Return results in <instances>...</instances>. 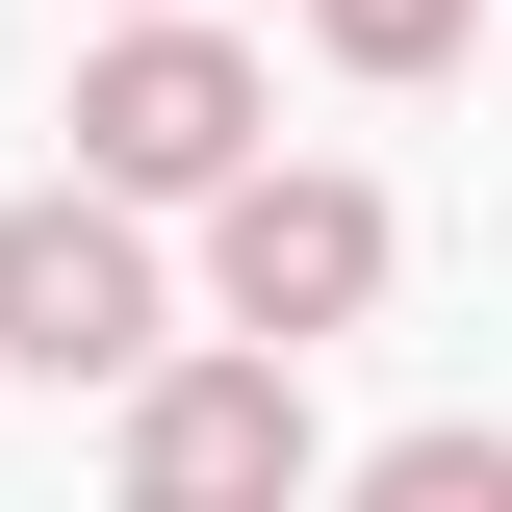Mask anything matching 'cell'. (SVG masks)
I'll return each mask as SVG.
<instances>
[{
  "label": "cell",
  "mask_w": 512,
  "mask_h": 512,
  "mask_svg": "<svg viewBox=\"0 0 512 512\" xmlns=\"http://www.w3.org/2000/svg\"><path fill=\"white\" fill-rule=\"evenodd\" d=\"M256 180V52L231 26H103L77 52V205H231Z\"/></svg>",
  "instance_id": "6da1fadb"
},
{
  "label": "cell",
  "mask_w": 512,
  "mask_h": 512,
  "mask_svg": "<svg viewBox=\"0 0 512 512\" xmlns=\"http://www.w3.org/2000/svg\"><path fill=\"white\" fill-rule=\"evenodd\" d=\"M205 308H231V359H308V333L384 308V180H333V154H256L231 205H205Z\"/></svg>",
  "instance_id": "7a4b0ae2"
},
{
  "label": "cell",
  "mask_w": 512,
  "mask_h": 512,
  "mask_svg": "<svg viewBox=\"0 0 512 512\" xmlns=\"http://www.w3.org/2000/svg\"><path fill=\"white\" fill-rule=\"evenodd\" d=\"M154 231H128V205H77V180H26L0 205V359L26 384H154Z\"/></svg>",
  "instance_id": "3957f363"
},
{
  "label": "cell",
  "mask_w": 512,
  "mask_h": 512,
  "mask_svg": "<svg viewBox=\"0 0 512 512\" xmlns=\"http://www.w3.org/2000/svg\"><path fill=\"white\" fill-rule=\"evenodd\" d=\"M333 436H308V359H154L128 384V512H308Z\"/></svg>",
  "instance_id": "277c9868"
},
{
  "label": "cell",
  "mask_w": 512,
  "mask_h": 512,
  "mask_svg": "<svg viewBox=\"0 0 512 512\" xmlns=\"http://www.w3.org/2000/svg\"><path fill=\"white\" fill-rule=\"evenodd\" d=\"M333 512H512V436H384Z\"/></svg>",
  "instance_id": "5b68a950"
},
{
  "label": "cell",
  "mask_w": 512,
  "mask_h": 512,
  "mask_svg": "<svg viewBox=\"0 0 512 512\" xmlns=\"http://www.w3.org/2000/svg\"><path fill=\"white\" fill-rule=\"evenodd\" d=\"M308 52H333V77H436V52H461V0H308Z\"/></svg>",
  "instance_id": "8992f818"
},
{
  "label": "cell",
  "mask_w": 512,
  "mask_h": 512,
  "mask_svg": "<svg viewBox=\"0 0 512 512\" xmlns=\"http://www.w3.org/2000/svg\"><path fill=\"white\" fill-rule=\"evenodd\" d=\"M128 26H180V0H128Z\"/></svg>",
  "instance_id": "52a82bcc"
}]
</instances>
